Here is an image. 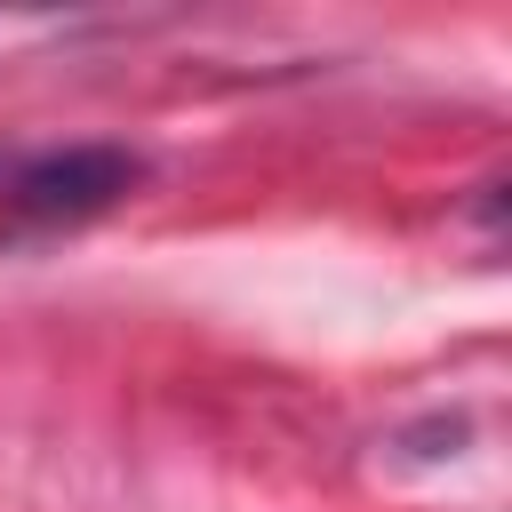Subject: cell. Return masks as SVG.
<instances>
[{"label":"cell","instance_id":"6da1fadb","mask_svg":"<svg viewBox=\"0 0 512 512\" xmlns=\"http://www.w3.org/2000/svg\"><path fill=\"white\" fill-rule=\"evenodd\" d=\"M136 176H144V160L128 144H64V152L24 160L8 176V200L24 224H80V216H104Z\"/></svg>","mask_w":512,"mask_h":512}]
</instances>
